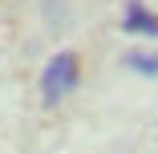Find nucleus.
Instances as JSON below:
<instances>
[{
	"label": "nucleus",
	"instance_id": "nucleus-1",
	"mask_svg": "<svg viewBox=\"0 0 158 154\" xmlns=\"http://www.w3.org/2000/svg\"><path fill=\"white\" fill-rule=\"evenodd\" d=\"M77 85H81V57H77L73 49L53 53V57H49V65L41 69V102L53 110V106L65 102Z\"/></svg>",
	"mask_w": 158,
	"mask_h": 154
},
{
	"label": "nucleus",
	"instance_id": "nucleus-2",
	"mask_svg": "<svg viewBox=\"0 0 158 154\" xmlns=\"http://www.w3.org/2000/svg\"><path fill=\"white\" fill-rule=\"evenodd\" d=\"M122 33H126V37H146V41H154V37H158V12H150L142 0H130V4L122 8Z\"/></svg>",
	"mask_w": 158,
	"mask_h": 154
},
{
	"label": "nucleus",
	"instance_id": "nucleus-3",
	"mask_svg": "<svg viewBox=\"0 0 158 154\" xmlns=\"http://www.w3.org/2000/svg\"><path fill=\"white\" fill-rule=\"evenodd\" d=\"M122 65L134 69L138 77H158V53H150V49H130V53L122 57Z\"/></svg>",
	"mask_w": 158,
	"mask_h": 154
}]
</instances>
